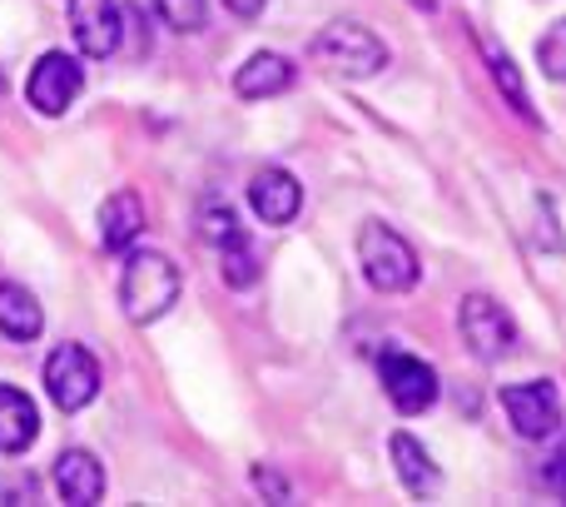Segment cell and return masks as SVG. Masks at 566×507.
<instances>
[{"label":"cell","mask_w":566,"mask_h":507,"mask_svg":"<svg viewBox=\"0 0 566 507\" xmlns=\"http://www.w3.org/2000/svg\"><path fill=\"white\" fill-rule=\"evenodd\" d=\"M537 65H542L547 80H562L566 85V20L547 25V35L537 40Z\"/></svg>","instance_id":"ffe728a7"},{"label":"cell","mask_w":566,"mask_h":507,"mask_svg":"<svg viewBox=\"0 0 566 507\" xmlns=\"http://www.w3.org/2000/svg\"><path fill=\"white\" fill-rule=\"evenodd\" d=\"M293 80H298V70H293L289 55H279V50H259V55H249L244 65H239L234 95L239 100H274V95H283V90H293Z\"/></svg>","instance_id":"8fae6325"},{"label":"cell","mask_w":566,"mask_h":507,"mask_svg":"<svg viewBox=\"0 0 566 507\" xmlns=\"http://www.w3.org/2000/svg\"><path fill=\"white\" fill-rule=\"evenodd\" d=\"M119 6L115 0H70V35H75L80 55L105 60L119 50Z\"/></svg>","instance_id":"9c48e42d"},{"label":"cell","mask_w":566,"mask_h":507,"mask_svg":"<svg viewBox=\"0 0 566 507\" xmlns=\"http://www.w3.org/2000/svg\"><path fill=\"white\" fill-rule=\"evenodd\" d=\"M40 329H45V313H40L35 293L20 289V283H0V339L35 343Z\"/></svg>","instance_id":"e0dca14e"},{"label":"cell","mask_w":566,"mask_h":507,"mask_svg":"<svg viewBox=\"0 0 566 507\" xmlns=\"http://www.w3.org/2000/svg\"><path fill=\"white\" fill-rule=\"evenodd\" d=\"M219 254H224V283L229 289H254L259 283V254L249 249V239H234V245H224Z\"/></svg>","instance_id":"d6986e66"},{"label":"cell","mask_w":566,"mask_h":507,"mask_svg":"<svg viewBox=\"0 0 566 507\" xmlns=\"http://www.w3.org/2000/svg\"><path fill=\"white\" fill-rule=\"evenodd\" d=\"M388 453H392V468H398V483L412 493V498H432V493L442 488L438 463H432V453L422 448L412 433H392Z\"/></svg>","instance_id":"4fadbf2b"},{"label":"cell","mask_w":566,"mask_h":507,"mask_svg":"<svg viewBox=\"0 0 566 507\" xmlns=\"http://www.w3.org/2000/svg\"><path fill=\"white\" fill-rule=\"evenodd\" d=\"M55 493L65 503H75V507L105 498V468H99L95 453H85V448L60 453L55 458Z\"/></svg>","instance_id":"7c38bea8"},{"label":"cell","mask_w":566,"mask_h":507,"mask_svg":"<svg viewBox=\"0 0 566 507\" xmlns=\"http://www.w3.org/2000/svg\"><path fill=\"white\" fill-rule=\"evenodd\" d=\"M542 483H547L557 498H566V443L547 458V468H542Z\"/></svg>","instance_id":"7402d4cb"},{"label":"cell","mask_w":566,"mask_h":507,"mask_svg":"<svg viewBox=\"0 0 566 507\" xmlns=\"http://www.w3.org/2000/svg\"><path fill=\"white\" fill-rule=\"evenodd\" d=\"M199 235H205L209 245L224 249V245H234V239H244V229H239V219L229 215L224 205H209L205 215H199Z\"/></svg>","instance_id":"44dd1931"},{"label":"cell","mask_w":566,"mask_h":507,"mask_svg":"<svg viewBox=\"0 0 566 507\" xmlns=\"http://www.w3.org/2000/svg\"><path fill=\"white\" fill-rule=\"evenodd\" d=\"M179 269L159 249H135L125 259V279H119V303H125L129 323H155L179 303Z\"/></svg>","instance_id":"7a4b0ae2"},{"label":"cell","mask_w":566,"mask_h":507,"mask_svg":"<svg viewBox=\"0 0 566 507\" xmlns=\"http://www.w3.org/2000/svg\"><path fill=\"white\" fill-rule=\"evenodd\" d=\"M254 488L264 493V498H274V503H289V488H283V478H274L269 468H254Z\"/></svg>","instance_id":"603a6c76"},{"label":"cell","mask_w":566,"mask_h":507,"mask_svg":"<svg viewBox=\"0 0 566 507\" xmlns=\"http://www.w3.org/2000/svg\"><path fill=\"white\" fill-rule=\"evenodd\" d=\"M382 373V393H388V403L402 413V418H418V413H428L432 403H438L442 383H438V369L422 359H412V353H382L378 363Z\"/></svg>","instance_id":"52a82bcc"},{"label":"cell","mask_w":566,"mask_h":507,"mask_svg":"<svg viewBox=\"0 0 566 507\" xmlns=\"http://www.w3.org/2000/svg\"><path fill=\"white\" fill-rule=\"evenodd\" d=\"M224 6H229V10H234V15H239V20H254V15H259V10H264V6H269V0H224Z\"/></svg>","instance_id":"cb8c5ba5"},{"label":"cell","mask_w":566,"mask_h":507,"mask_svg":"<svg viewBox=\"0 0 566 507\" xmlns=\"http://www.w3.org/2000/svg\"><path fill=\"white\" fill-rule=\"evenodd\" d=\"M358 263H363V279L378 293H408V289H418V279H422L418 249H412L398 229L382 225V219H368V225L358 229Z\"/></svg>","instance_id":"3957f363"},{"label":"cell","mask_w":566,"mask_h":507,"mask_svg":"<svg viewBox=\"0 0 566 507\" xmlns=\"http://www.w3.org/2000/svg\"><path fill=\"white\" fill-rule=\"evenodd\" d=\"M149 6H155V15L165 20L169 30H179V35H195L209 20V0H149Z\"/></svg>","instance_id":"ac0fdd59"},{"label":"cell","mask_w":566,"mask_h":507,"mask_svg":"<svg viewBox=\"0 0 566 507\" xmlns=\"http://www.w3.org/2000/svg\"><path fill=\"white\" fill-rule=\"evenodd\" d=\"M35 433H40V413H35V403H30V393L0 383V453H6V458L25 453L30 443H35Z\"/></svg>","instance_id":"9a60e30c"},{"label":"cell","mask_w":566,"mask_h":507,"mask_svg":"<svg viewBox=\"0 0 566 507\" xmlns=\"http://www.w3.org/2000/svg\"><path fill=\"white\" fill-rule=\"evenodd\" d=\"M80 90H85V70H80V60L65 55V50H45L25 80V100L40 115H65Z\"/></svg>","instance_id":"ba28073f"},{"label":"cell","mask_w":566,"mask_h":507,"mask_svg":"<svg viewBox=\"0 0 566 507\" xmlns=\"http://www.w3.org/2000/svg\"><path fill=\"white\" fill-rule=\"evenodd\" d=\"M412 10H422V15H432V10H438V0H408Z\"/></svg>","instance_id":"d4e9b609"},{"label":"cell","mask_w":566,"mask_h":507,"mask_svg":"<svg viewBox=\"0 0 566 507\" xmlns=\"http://www.w3.org/2000/svg\"><path fill=\"white\" fill-rule=\"evenodd\" d=\"M308 55H313V65H323L338 80H373V75H382L392 60L388 45H382L368 25H358V20H333V25H323L318 35L308 40Z\"/></svg>","instance_id":"6da1fadb"},{"label":"cell","mask_w":566,"mask_h":507,"mask_svg":"<svg viewBox=\"0 0 566 507\" xmlns=\"http://www.w3.org/2000/svg\"><path fill=\"white\" fill-rule=\"evenodd\" d=\"M139 229H145V205H139L135 189H119V195H109L105 205H99V245L109 254L135 245Z\"/></svg>","instance_id":"2e32d148"},{"label":"cell","mask_w":566,"mask_h":507,"mask_svg":"<svg viewBox=\"0 0 566 507\" xmlns=\"http://www.w3.org/2000/svg\"><path fill=\"white\" fill-rule=\"evenodd\" d=\"M249 205H254V215L264 219L269 229H283L298 219L303 209V185L289 175V169H259L254 185H249Z\"/></svg>","instance_id":"30bf717a"},{"label":"cell","mask_w":566,"mask_h":507,"mask_svg":"<svg viewBox=\"0 0 566 507\" xmlns=\"http://www.w3.org/2000/svg\"><path fill=\"white\" fill-rule=\"evenodd\" d=\"M45 393H50V403L65 413H80L85 403H95L99 363L90 359L85 343H55V353L45 359Z\"/></svg>","instance_id":"8992f818"},{"label":"cell","mask_w":566,"mask_h":507,"mask_svg":"<svg viewBox=\"0 0 566 507\" xmlns=\"http://www.w3.org/2000/svg\"><path fill=\"white\" fill-rule=\"evenodd\" d=\"M0 95H6V80H0Z\"/></svg>","instance_id":"484cf974"},{"label":"cell","mask_w":566,"mask_h":507,"mask_svg":"<svg viewBox=\"0 0 566 507\" xmlns=\"http://www.w3.org/2000/svg\"><path fill=\"white\" fill-rule=\"evenodd\" d=\"M478 45H482V65H488V75H492V85L502 90V100H507L512 110H517L527 125H542L537 120V110H532V95H527V80H522V70H517V60L507 55V50L497 45V40L482 30L478 35Z\"/></svg>","instance_id":"5bb4252c"},{"label":"cell","mask_w":566,"mask_h":507,"mask_svg":"<svg viewBox=\"0 0 566 507\" xmlns=\"http://www.w3.org/2000/svg\"><path fill=\"white\" fill-rule=\"evenodd\" d=\"M458 333L472 359H482V363H502L517 349V323H512V313L492 293H468L458 303Z\"/></svg>","instance_id":"277c9868"},{"label":"cell","mask_w":566,"mask_h":507,"mask_svg":"<svg viewBox=\"0 0 566 507\" xmlns=\"http://www.w3.org/2000/svg\"><path fill=\"white\" fill-rule=\"evenodd\" d=\"M502 413L517 428V438L527 443H547L562 428V393L552 379H527V383H507L502 389Z\"/></svg>","instance_id":"5b68a950"}]
</instances>
